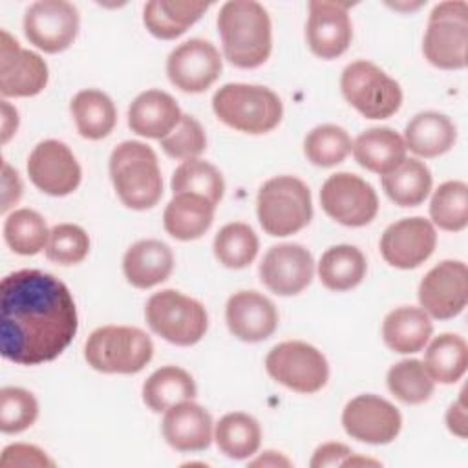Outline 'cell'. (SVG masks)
Instances as JSON below:
<instances>
[{
    "instance_id": "d6a6232c",
    "label": "cell",
    "mask_w": 468,
    "mask_h": 468,
    "mask_svg": "<svg viewBox=\"0 0 468 468\" xmlns=\"http://www.w3.org/2000/svg\"><path fill=\"white\" fill-rule=\"evenodd\" d=\"M382 186L395 205L417 207L431 190V172L422 161L404 159L399 166L382 176Z\"/></svg>"
},
{
    "instance_id": "60d3db41",
    "label": "cell",
    "mask_w": 468,
    "mask_h": 468,
    "mask_svg": "<svg viewBox=\"0 0 468 468\" xmlns=\"http://www.w3.org/2000/svg\"><path fill=\"white\" fill-rule=\"evenodd\" d=\"M353 148L349 133L336 124H320L303 139V154L316 166H335L342 163Z\"/></svg>"
},
{
    "instance_id": "d590c367",
    "label": "cell",
    "mask_w": 468,
    "mask_h": 468,
    "mask_svg": "<svg viewBox=\"0 0 468 468\" xmlns=\"http://www.w3.org/2000/svg\"><path fill=\"white\" fill-rule=\"evenodd\" d=\"M49 232L46 219L31 208H18L11 212L4 223L5 243L11 250L22 256H33L46 249Z\"/></svg>"
},
{
    "instance_id": "5b68a950",
    "label": "cell",
    "mask_w": 468,
    "mask_h": 468,
    "mask_svg": "<svg viewBox=\"0 0 468 468\" xmlns=\"http://www.w3.org/2000/svg\"><path fill=\"white\" fill-rule=\"evenodd\" d=\"M256 212L267 234L291 236L307 227L313 218L311 192L298 177H272L260 186Z\"/></svg>"
},
{
    "instance_id": "8992f818",
    "label": "cell",
    "mask_w": 468,
    "mask_h": 468,
    "mask_svg": "<svg viewBox=\"0 0 468 468\" xmlns=\"http://www.w3.org/2000/svg\"><path fill=\"white\" fill-rule=\"evenodd\" d=\"M154 355L150 336L130 325H102L84 344L86 362L101 373H139Z\"/></svg>"
},
{
    "instance_id": "9c48e42d",
    "label": "cell",
    "mask_w": 468,
    "mask_h": 468,
    "mask_svg": "<svg viewBox=\"0 0 468 468\" xmlns=\"http://www.w3.org/2000/svg\"><path fill=\"white\" fill-rule=\"evenodd\" d=\"M340 88L346 101L366 119H388L402 104L399 82L369 60L347 64L340 77Z\"/></svg>"
},
{
    "instance_id": "30bf717a",
    "label": "cell",
    "mask_w": 468,
    "mask_h": 468,
    "mask_svg": "<svg viewBox=\"0 0 468 468\" xmlns=\"http://www.w3.org/2000/svg\"><path fill=\"white\" fill-rule=\"evenodd\" d=\"M267 373L298 393H316L329 378V366L322 351L300 340L274 346L265 358Z\"/></svg>"
},
{
    "instance_id": "e0dca14e",
    "label": "cell",
    "mask_w": 468,
    "mask_h": 468,
    "mask_svg": "<svg viewBox=\"0 0 468 468\" xmlns=\"http://www.w3.org/2000/svg\"><path fill=\"white\" fill-rule=\"evenodd\" d=\"M48 84V64L44 58L0 31V93L4 97H33Z\"/></svg>"
},
{
    "instance_id": "e575fe53",
    "label": "cell",
    "mask_w": 468,
    "mask_h": 468,
    "mask_svg": "<svg viewBox=\"0 0 468 468\" xmlns=\"http://www.w3.org/2000/svg\"><path fill=\"white\" fill-rule=\"evenodd\" d=\"M214 439L221 453L230 459H247L254 455L261 442V428L258 420L247 413L234 411L219 419Z\"/></svg>"
},
{
    "instance_id": "7dc6e473",
    "label": "cell",
    "mask_w": 468,
    "mask_h": 468,
    "mask_svg": "<svg viewBox=\"0 0 468 468\" xmlns=\"http://www.w3.org/2000/svg\"><path fill=\"white\" fill-rule=\"evenodd\" d=\"M22 196V181L18 172L13 170L5 161L2 163V212H7Z\"/></svg>"
},
{
    "instance_id": "ab89813d",
    "label": "cell",
    "mask_w": 468,
    "mask_h": 468,
    "mask_svg": "<svg viewBox=\"0 0 468 468\" xmlns=\"http://www.w3.org/2000/svg\"><path fill=\"white\" fill-rule=\"evenodd\" d=\"M389 391L404 404H422L433 395V378L424 364L415 358L400 360L388 371Z\"/></svg>"
},
{
    "instance_id": "f1b7e54d",
    "label": "cell",
    "mask_w": 468,
    "mask_h": 468,
    "mask_svg": "<svg viewBox=\"0 0 468 468\" xmlns=\"http://www.w3.org/2000/svg\"><path fill=\"white\" fill-rule=\"evenodd\" d=\"M207 9L208 4L205 2L152 0L144 5L143 22L154 37L172 40L196 24Z\"/></svg>"
},
{
    "instance_id": "83f0119b",
    "label": "cell",
    "mask_w": 468,
    "mask_h": 468,
    "mask_svg": "<svg viewBox=\"0 0 468 468\" xmlns=\"http://www.w3.org/2000/svg\"><path fill=\"white\" fill-rule=\"evenodd\" d=\"M431 320L419 307H397L382 322V336L389 349L400 355L420 351L431 336Z\"/></svg>"
},
{
    "instance_id": "b9f144b4",
    "label": "cell",
    "mask_w": 468,
    "mask_h": 468,
    "mask_svg": "<svg viewBox=\"0 0 468 468\" xmlns=\"http://www.w3.org/2000/svg\"><path fill=\"white\" fill-rule=\"evenodd\" d=\"M38 417V402L31 391L5 386L0 389V430L4 433H20Z\"/></svg>"
},
{
    "instance_id": "8d00e7d4",
    "label": "cell",
    "mask_w": 468,
    "mask_h": 468,
    "mask_svg": "<svg viewBox=\"0 0 468 468\" xmlns=\"http://www.w3.org/2000/svg\"><path fill=\"white\" fill-rule=\"evenodd\" d=\"M172 192L176 194H199L205 196L208 201H212L214 205H218L223 197L225 192V181L221 172L201 159H188L183 161L170 181Z\"/></svg>"
},
{
    "instance_id": "f907efd6",
    "label": "cell",
    "mask_w": 468,
    "mask_h": 468,
    "mask_svg": "<svg viewBox=\"0 0 468 468\" xmlns=\"http://www.w3.org/2000/svg\"><path fill=\"white\" fill-rule=\"evenodd\" d=\"M252 466H291V461L283 455H278L276 452H265L260 459L250 463Z\"/></svg>"
},
{
    "instance_id": "816d5d0a",
    "label": "cell",
    "mask_w": 468,
    "mask_h": 468,
    "mask_svg": "<svg viewBox=\"0 0 468 468\" xmlns=\"http://www.w3.org/2000/svg\"><path fill=\"white\" fill-rule=\"evenodd\" d=\"M349 464H351V466H353V464H375V466H377V464H380V463H378V461H373V459L353 457V453H351V455H349V457H347V459L342 463V466H349Z\"/></svg>"
},
{
    "instance_id": "ffe728a7",
    "label": "cell",
    "mask_w": 468,
    "mask_h": 468,
    "mask_svg": "<svg viewBox=\"0 0 468 468\" xmlns=\"http://www.w3.org/2000/svg\"><path fill=\"white\" fill-rule=\"evenodd\" d=\"M313 274V256L298 243H282L271 247L260 263L261 283L280 296L302 292L311 283Z\"/></svg>"
},
{
    "instance_id": "44dd1931",
    "label": "cell",
    "mask_w": 468,
    "mask_h": 468,
    "mask_svg": "<svg viewBox=\"0 0 468 468\" xmlns=\"http://www.w3.org/2000/svg\"><path fill=\"white\" fill-rule=\"evenodd\" d=\"M225 318L230 333L243 342H261L278 327L274 303L256 291L234 292L227 302Z\"/></svg>"
},
{
    "instance_id": "7a4b0ae2",
    "label": "cell",
    "mask_w": 468,
    "mask_h": 468,
    "mask_svg": "<svg viewBox=\"0 0 468 468\" xmlns=\"http://www.w3.org/2000/svg\"><path fill=\"white\" fill-rule=\"evenodd\" d=\"M218 29L223 55L236 68H258L269 58L271 18L261 4L254 0L225 2L218 15Z\"/></svg>"
},
{
    "instance_id": "d4e9b609",
    "label": "cell",
    "mask_w": 468,
    "mask_h": 468,
    "mask_svg": "<svg viewBox=\"0 0 468 468\" xmlns=\"http://www.w3.org/2000/svg\"><path fill=\"white\" fill-rule=\"evenodd\" d=\"M216 205L199 194H176L165 208V230L181 241L201 238L214 221Z\"/></svg>"
},
{
    "instance_id": "ba28073f",
    "label": "cell",
    "mask_w": 468,
    "mask_h": 468,
    "mask_svg": "<svg viewBox=\"0 0 468 468\" xmlns=\"http://www.w3.org/2000/svg\"><path fill=\"white\" fill-rule=\"evenodd\" d=\"M424 57L441 69H463L468 60V4L448 0L437 4L428 18L422 42Z\"/></svg>"
},
{
    "instance_id": "7bdbcfd3",
    "label": "cell",
    "mask_w": 468,
    "mask_h": 468,
    "mask_svg": "<svg viewBox=\"0 0 468 468\" xmlns=\"http://www.w3.org/2000/svg\"><path fill=\"white\" fill-rule=\"evenodd\" d=\"M90 252V238L79 225L60 223L49 232L46 258L58 265L80 263Z\"/></svg>"
},
{
    "instance_id": "681fc988",
    "label": "cell",
    "mask_w": 468,
    "mask_h": 468,
    "mask_svg": "<svg viewBox=\"0 0 468 468\" xmlns=\"http://www.w3.org/2000/svg\"><path fill=\"white\" fill-rule=\"evenodd\" d=\"M0 106H2V143H7L9 137L18 128V113L7 101H2Z\"/></svg>"
},
{
    "instance_id": "ac0fdd59",
    "label": "cell",
    "mask_w": 468,
    "mask_h": 468,
    "mask_svg": "<svg viewBox=\"0 0 468 468\" xmlns=\"http://www.w3.org/2000/svg\"><path fill=\"white\" fill-rule=\"evenodd\" d=\"M349 2L313 0L309 2V18L305 26V38L309 49L320 58H336L351 44L353 27L347 9Z\"/></svg>"
},
{
    "instance_id": "836d02e7",
    "label": "cell",
    "mask_w": 468,
    "mask_h": 468,
    "mask_svg": "<svg viewBox=\"0 0 468 468\" xmlns=\"http://www.w3.org/2000/svg\"><path fill=\"white\" fill-rule=\"evenodd\" d=\"M422 364L433 382L453 384L466 371L468 346L463 336L453 333H442L435 336L428 346Z\"/></svg>"
},
{
    "instance_id": "8fae6325",
    "label": "cell",
    "mask_w": 468,
    "mask_h": 468,
    "mask_svg": "<svg viewBox=\"0 0 468 468\" xmlns=\"http://www.w3.org/2000/svg\"><path fill=\"white\" fill-rule=\"evenodd\" d=\"M320 203L329 218L346 227H364L378 212V197L373 186L349 172L333 174L324 181Z\"/></svg>"
},
{
    "instance_id": "7402d4cb",
    "label": "cell",
    "mask_w": 468,
    "mask_h": 468,
    "mask_svg": "<svg viewBox=\"0 0 468 468\" xmlns=\"http://www.w3.org/2000/svg\"><path fill=\"white\" fill-rule=\"evenodd\" d=\"M163 437L179 452H201L212 441L210 413L192 400L179 402L165 411Z\"/></svg>"
},
{
    "instance_id": "603a6c76",
    "label": "cell",
    "mask_w": 468,
    "mask_h": 468,
    "mask_svg": "<svg viewBox=\"0 0 468 468\" xmlns=\"http://www.w3.org/2000/svg\"><path fill=\"white\" fill-rule=\"evenodd\" d=\"M181 110L172 95L161 90L139 93L128 108V126L148 139H163L181 121Z\"/></svg>"
},
{
    "instance_id": "cb8c5ba5",
    "label": "cell",
    "mask_w": 468,
    "mask_h": 468,
    "mask_svg": "<svg viewBox=\"0 0 468 468\" xmlns=\"http://www.w3.org/2000/svg\"><path fill=\"white\" fill-rule=\"evenodd\" d=\"M174 269V254L170 247L159 239H141L133 243L124 258L122 271L137 289H150L165 282Z\"/></svg>"
},
{
    "instance_id": "4dcf8cb0",
    "label": "cell",
    "mask_w": 468,
    "mask_h": 468,
    "mask_svg": "<svg viewBox=\"0 0 468 468\" xmlns=\"http://www.w3.org/2000/svg\"><path fill=\"white\" fill-rule=\"evenodd\" d=\"M69 110H71L75 126L84 139L99 141L106 137L117 122L115 104L101 90L79 91L71 99Z\"/></svg>"
},
{
    "instance_id": "f6af8a7d",
    "label": "cell",
    "mask_w": 468,
    "mask_h": 468,
    "mask_svg": "<svg viewBox=\"0 0 468 468\" xmlns=\"http://www.w3.org/2000/svg\"><path fill=\"white\" fill-rule=\"evenodd\" d=\"M0 466H55V463L33 444H9L2 452Z\"/></svg>"
},
{
    "instance_id": "484cf974",
    "label": "cell",
    "mask_w": 468,
    "mask_h": 468,
    "mask_svg": "<svg viewBox=\"0 0 468 468\" xmlns=\"http://www.w3.org/2000/svg\"><path fill=\"white\" fill-rule=\"evenodd\" d=\"M406 150L419 157H437L446 154L457 141V128L439 112L417 113L404 130Z\"/></svg>"
},
{
    "instance_id": "52a82bcc",
    "label": "cell",
    "mask_w": 468,
    "mask_h": 468,
    "mask_svg": "<svg viewBox=\"0 0 468 468\" xmlns=\"http://www.w3.org/2000/svg\"><path fill=\"white\" fill-rule=\"evenodd\" d=\"M144 316L155 335L176 346L197 344L208 327L205 307L174 289L152 294L146 302Z\"/></svg>"
},
{
    "instance_id": "1f68e13d",
    "label": "cell",
    "mask_w": 468,
    "mask_h": 468,
    "mask_svg": "<svg viewBox=\"0 0 468 468\" xmlns=\"http://www.w3.org/2000/svg\"><path fill=\"white\" fill-rule=\"evenodd\" d=\"M367 271L360 249L353 245H335L327 249L318 263V276L329 291H349L356 287Z\"/></svg>"
},
{
    "instance_id": "2e32d148",
    "label": "cell",
    "mask_w": 468,
    "mask_h": 468,
    "mask_svg": "<svg viewBox=\"0 0 468 468\" xmlns=\"http://www.w3.org/2000/svg\"><path fill=\"white\" fill-rule=\"evenodd\" d=\"M31 183L49 196H68L80 183V166L68 144L57 139L38 143L27 159Z\"/></svg>"
},
{
    "instance_id": "bcb514c9",
    "label": "cell",
    "mask_w": 468,
    "mask_h": 468,
    "mask_svg": "<svg viewBox=\"0 0 468 468\" xmlns=\"http://www.w3.org/2000/svg\"><path fill=\"white\" fill-rule=\"evenodd\" d=\"M353 452L342 444V442H325L316 448L311 466L313 468H322V466H342V463L351 455Z\"/></svg>"
},
{
    "instance_id": "4fadbf2b",
    "label": "cell",
    "mask_w": 468,
    "mask_h": 468,
    "mask_svg": "<svg viewBox=\"0 0 468 468\" xmlns=\"http://www.w3.org/2000/svg\"><path fill=\"white\" fill-rule=\"evenodd\" d=\"M468 300V269L459 260H444L426 272L419 285V302L431 318L457 316Z\"/></svg>"
},
{
    "instance_id": "74e56055",
    "label": "cell",
    "mask_w": 468,
    "mask_h": 468,
    "mask_svg": "<svg viewBox=\"0 0 468 468\" xmlns=\"http://www.w3.org/2000/svg\"><path fill=\"white\" fill-rule=\"evenodd\" d=\"M258 249L260 241L256 232L241 221L221 227L214 238V254L218 261L229 269H243L250 265Z\"/></svg>"
},
{
    "instance_id": "d6986e66",
    "label": "cell",
    "mask_w": 468,
    "mask_h": 468,
    "mask_svg": "<svg viewBox=\"0 0 468 468\" xmlns=\"http://www.w3.org/2000/svg\"><path fill=\"white\" fill-rule=\"evenodd\" d=\"M437 234L431 221L415 216L391 223L380 238L382 258L397 269H415L435 250Z\"/></svg>"
},
{
    "instance_id": "5bb4252c",
    "label": "cell",
    "mask_w": 468,
    "mask_h": 468,
    "mask_svg": "<svg viewBox=\"0 0 468 468\" xmlns=\"http://www.w3.org/2000/svg\"><path fill=\"white\" fill-rule=\"evenodd\" d=\"M221 69L219 51L203 38H190L179 44L166 58L170 82L186 93H199L210 88L221 75Z\"/></svg>"
},
{
    "instance_id": "277c9868",
    "label": "cell",
    "mask_w": 468,
    "mask_h": 468,
    "mask_svg": "<svg viewBox=\"0 0 468 468\" xmlns=\"http://www.w3.org/2000/svg\"><path fill=\"white\" fill-rule=\"evenodd\" d=\"M212 108L219 121L245 133H267L276 128L283 115L280 97L258 84L230 82L212 97Z\"/></svg>"
},
{
    "instance_id": "9a60e30c",
    "label": "cell",
    "mask_w": 468,
    "mask_h": 468,
    "mask_svg": "<svg viewBox=\"0 0 468 468\" xmlns=\"http://www.w3.org/2000/svg\"><path fill=\"white\" fill-rule=\"evenodd\" d=\"M342 424L347 435L367 444L391 442L402 426L399 410L378 395H358L342 411Z\"/></svg>"
},
{
    "instance_id": "4316f807",
    "label": "cell",
    "mask_w": 468,
    "mask_h": 468,
    "mask_svg": "<svg viewBox=\"0 0 468 468\" xmlns=\"http://www.w3.org/2000/svg\"><path fill=\"white\" fill-rule=\"evenodd\" d=\"M353 155L360 166L375 174H388L406 159L404 139L391 128H369L353 143Z\"/></svg>"
},
{
    "instance_id": "6da1fadb",
    "label": "cell",
    "mask_w": 468,
    "mask_h": 468,
    "mask_svg": "<svg viewBox=\"0 0 468 468\" xmlns=\"http://www.w3.org/2000/svg\"><path fill=\"white\" fill-rule=\"evenodd\" d=\"M79 318L69 289L53 274L22 269L0 283L2 356L37 366L57 358L73 340Z\"/></svg>"
},
{
    "instance_id": "3957f363",
    "label": "cell",
    "mask_w": 468,
    "mask_h": 468,
    "mask_svg": "<svg viewBox=\"0 0 468 468\" xmlns=\"http://www.w3.org/2000/svg\"><path fill=\"white\" fill-rule=\"evenodd\" d=\"M110 177L119 199L132 210L152 208L163 196L157 155L144 143H121L110 155Z\"/></svg>"
},
{
    "instance_id": "f35d334b",
    "label": "cell",
    "mask_w": 468,
    "mask_h": 468,
    "mask_svg": "<svg viewBox=\"0 0 468 468\" xmlns=\"http://www.w3.org/2000/svg\"><path fill=\"white\" fill-rule=\"evenodd\" d=\"M430 216L442 230H463L468 225V185L464 181L439 185L430 201Z\"/></svg>"
},
{
    "instance_id": "f546056e",
    "label": "cell",
    "mask_w": 468,
    "mask_h": 468,
    "mask_svg": "<svg viewBox=\"0 0 468 468\" xmlns=\"http://www.w3.org/2000/svg\"><path fill=\"white\" fill-rule=\"evenodd\" d=\"M197 393L196 382L183 367L163 366L155 369L143 384V400L155 411H166L168 408L192 400Z\"/></svg>"
},
{
    "instance_id": "c3c4849f",
    "label": "cell",
    "mask_w": 468,
    "mask_h": 468,
    "mask_svg": "<svg viewBox=\"0 0 468 468\" xmlns=\"http://www.w3.org/2000/svg\"><path fill=\"white\" fill-rule=\"evenodd\" d=\"M446 426L448 430L461 437V439H466V406H464V389L461 391L459 399L455 402L450 404L448 411H446Z\"/></svg>"
},
{
    "instance_id": "7c38bea8",
    "label": "cell",
    "mask_w": 468,
    "mask_h": 468,
    "mask_svg": "<svg viewBox=\"0 0 468 468\" xmlns=\"http://www.w3.org/2000/svg\"><path fill=\"white\" fill-rule=\"evenodd\" d=\"M24 33L46 53L64 51L79 33V11L66 0H38L24 15Z\"/></svg>"
},
{
    "instance_id": "ee69618b",
    "label": "cell",
    "mask_w": 468,
    "mask_h": 468,
    "mask_svg": "<svg viewBox=\"0 0 468 468\" xmlns=\"http://www.w3.org/2000/svg\"><path fill=\"white\" fill-rule=\"evenodd\" d=\"M161 148L166 155L174 159H197L207 148V135L203 126L190 115H181L179 124L163 139H159Z\"/></svg>"
}]
</instances>
